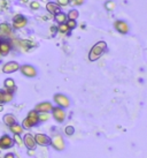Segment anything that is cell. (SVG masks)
<instances>
[{
	"mask_svg": "<svg viewBox=\"0 0 147 158\" xmlns=\"http://www.w3.org/2000/svg\"><path fill=\"white\" fill-rule=\"evenodd\" d=\"M0 57H1V53H0Z\"/></svg>",
	"mask_w": 147,
	"mask_h": 158,
	"instance_id": "obj_35",
	"label": "cell"
},
{
	"mask_svg": "<svg viewBox=\"0 0 147 158\" xmlns=\"http://www.w3.org/2000/svg\"><path fill=\"white\" fill-rule=\"evenodd\" d=\"M4 158H15V156H14L13 154H6Z\"/></svg>",
	"mask_w": 147,
	"mask_h": 158,
	"instance_id": "obj_32",
	"label": "cell"
},
{
	"mask_svg": "<svg viewBox=\"0 0 147 158\" xmlns=\"http://www.w3.org/2000/svg\"><path fill=\"white\" fill-rule=\"evenodd\" d=\"M20 69H21V73L26 78H35V76H37V69L31 65L20 66Z\"/></svg>",
	"mask_w": 147,
	"mask_h": 158,
	"instance_id": "obj_5",
	"label": "cell"
},
{
	"mask_svg": "<svg viewBox=\"0 0 147 158\" xmlns=\"http://www.w3.org/2000/svg\"><path fill=\"white\" fill-rule=\"evenodd\" d=\"M78 16H79V13H78L77 9H71L69 10V13H68V15H67V18L68 20H77Z\"/></svg>",
	"mask_w": 147,
	"mask_h": 158,
	"instance_id": "obj_22",
	"label": "cell"
},
{
	"mask_svg": "<svg viewBox=\"0 0 147 158\" xmlns=\"http://www.w3.org/2000/svg\"><path fill=\"white\" fill-rule=\"evenodd\" d=\"M23 129L24 128L21 125H18V123H14V125L10 126V131L14 133V135H21L22 132H23Z\"/></svg>",
	"mask_w": 147,
	"mask_h": 158,
	"instance_id": "obj_20",
	"label": "cell"
},
{
	"mask_svg": "<svg viewBox=\"0 0 147 158\" xmlns=\"http://www.w3.org/2000/svg\"><path fill=\"white\" fill-rule=\"evenodd\" d=\"M38 119L40 121H47L50 119V115H48V113H40L38 114Z\"/></svg>",
	"mask_w": 147,
	"mask_h": 158,
	"instance_id": "obj_29",
	"label": "cell"
},
{
	"mask_svg": "<svg viewBox=\"0 0 147 158\" xmlns=\"http://www.w3.org/2000/svg\"><path fill=\"white\" fill-rule=\"evenodd\" d=\"M18 69H20V65L16 61H9L7 63H5L2 67V72L5 74H10V73H14Z\"/></svg>",
	"mask_w": 147,
	"mask_h": 158,
	"instance_id": "obj_10",
	"label": "cell"
},
{
	"mask_svg": "<svg viewBox=\"0 0 147 158\" xmlns=\"http://www.w3.org/2000/svg\"><path fill=\"white\" fill-rule=\"evenodd\" d=\"M30 7L32 9H39L40 5H39V2H37V1H32V2L30 4Z\"/></svg>",
	"mask_w": 147,
	"mask_h": 158,
	"instance_id": "obj_31",
	"label": "cell"
},
{
	"mask_svg": "<svg viewBox=\"0 0 147 158\" xmlns=\"http://www.w3.org/2000/svg\"><path fill=\"white\" fill-rule=\"evenodd\" d=\"M12 100H13V94L0 89V105H2L5 103H9Z\"/></svg>",
	"mask_w": 147,
	"mask_h": 158,
	"instance_id": "obj_14",
	"label": "cell"
},
{
	"mask_svg": "<svg viewBox=\"0 0 147 158\" xmlns=\"http://www.w3.org/2000/svg\"><path fill=\"white\" fill-rule=\"evenodd\" d=\"M51 144H52L53 148L55 150H58V151H62V150H64V148H66L64 140H63V137L61 135H55L52 140H51Z\"/></svg>",
	"mask_w": 147,
	"mask_h": 158,
	"instance_id": "obj_4",
	"label": "cell"
},
{
	"mask_svg": "<svg viewBox=\"0 0 147 158\" xmlns=\"http://www.w3.org/2000/svg\"><path fill=\"white\" fill-rule=\"evenodd\" d=\"M4 86H5L6 90H7L8 92H12V94H13V91L16 89L15 82H14V80L13 79H6L5 80V82H4Z\"/></svg>",
	"mask_w": 147,
	"mask_h": 158,
	"instance_id": "obj_16",
	"label": "cell"
},
{
	"mask_svg": "<svg viewBox=\"0 0 147 158\" xmlns=\"http://www.w3.org/2000/svg\"><path fill=\"white\" fill-rule=\"evenodd\" d=\"M0 43H1V42H0Z\"/></svg>",
	"mask_w": 147,
	"mask_h": 158,
	"instance_id": "obj_36",
	"label": "cell"
},
{
	"mask_svg": "<svg viewBox=\"0 0 147 158\" xmlns=\"http://www.w3.org/2000/svg\"><path fill=\"white\" fill-rule=\"evenodd\" d=\"M38 121H39V119H38V112H36L35 110H32V111L29 112L28 117L23 120L22 127H23V128H26V129H28V128H31V127L36 126V125L38 123Z\"/></svg>",
	"mask_w": 147,
	"mask_h": 158,
	"instance_id": "obj_2",
	"label": "cell"
},
{
	"mask_svg": "<svg viewBox=\"0 0 147 158\" xmlns=\"http://www.w3.org/2000/svg\"><path fill=\"white\" fill-rule=\"evenodd\" d=\"M56 30H58V29H56V27H54V26L51 27V31H52L53 35H54V32H56Z\"/></svg>",
	"mask_w": 147,
	"mask_h": 158,
	"instance_id": "obj_33",
	"label": "cell"
},
{
	"mask_svg": "<svg viewBox=\"0 0 147 158\" xmlns=\"http://www.w3.org/2000/svg\"><path fill=\"white\" fill-rule=\"evenodd\" d=\"M14 144V141L12 137H9V135H4L0 137V148L1 149H9L12 148Z\"/></svg>",
	"mask_w": 147,
	"mask_h": 158,
	"instance_id": "obj_12",
	"label": "cell"
},
{
	"mask_svg": "<svg viewBox=\"0 0 147 158\" xmlns=\"http://www.w3.org/2000/svg\"><path fill=\"white\" fill-rule=\"evenodd\" d=\"M106 50H107V44H106V42L100 41V42L95 43V44L93 45V47L90 50V53H88V59H90V61H95V60H98V59L104 54V52Z\"/></svg>",
	"mask_w": 147,
	"mask_h": 158,
	"instance_id": "obj_1",
	"label": "cell"
},
{
	"mask_svg": "<svg viewBox=\"0 0 147 158\" xmlns=\"http://www.w3.org/2000/svg\"><path fill=\"white\" fill-rule=\"evenodd\" d=\"M56 29L59 30V32H61V34H67V32L69 31V28H68V26H67L66 23H61V24H59V27H58Z\"/></svg>",
	"mask_w": 147,
	"mask_h": 158,
	"instance_id": "obj_23",
	"label": "cell"
},
{
	"mask_svg": "<svg viewBox=\"0 0 147 158\" xmlns=\"http://www.w3.org/2000/svg\"><path fill=\"white\" fill-rule=\"evenodd\" d=\"M26 23H28V20L21 14H18L13 18V28L14 29H22L26 26Z\"/></svg>",
	"mask_w": 147,
	"mask_h": 158,
	"instance_id": "obj_6",
	"label": "cell"
},
{
	"mask_svg": "<svg viewBox=\"0 0 147 158\" xmlns=\"http://www.w3.org/2000/svg\"><path fill=\"white\" fill-rule=\"evenodd\" d=\"M13 141L18 144V147H22V145H23V139H22L20 135H15V136H14V140Z\"/></svg>",
	"mask_w": 147,
	"mask_h": 158,
	"instance_id": "obj_27",
	"label": "cell"
},
{
	"mask_svg": "<svg viewBox=\"0 0 147 158\" xmlns=\"http://www.w3.org/2000/svg\"><path fill=\"white\" fill-rule=\"evenodd\" d=\"M59 7L62 6V7H66V6H68L69 5V0H56V2H55Z\"/></svg>",
	"mask_w": 147,
	"mask_h": 158,
	"instance_id": "obj_28",
	"label": "cell"
},
{
	"mask_svg": "<svg viewBox=\"0 0 147 158\" xmlns=\"http://www.w3.org/2000/svg\"><path fill=\"white\" fill-rule=\"evenodd\" d=\"M23 144H26V147L29 150H35L37 144H36L34 135L30 134V133H26V135H24V137H23Z\"/></svg>",
	"mask_w": 147,
	"mask_h": 158,
	"instance_id": "obj_8",
	"label": "cell"
},
{
	"mask_svg": "<svg viewBox=\"0 0 147 158\" xmlns=\"http://www.w3.org/2000/svg\"><path fill=\"white\" fill-rule=\"evenodd\" d=\"M53 109V105L50 102H43V103H39L37 104L35 107L36 112H39V113H48L51 112Z\"/></svg>",
	"mask_w": 147,
	"mask_h": 158,
	"instance_id": "obj_9",
	"label": "cell"
},
{
	"mask_svg": "<svg viewBox=\"0 0 147 158\" xmlns=\"http://www.w3.org/2000/svg\"><path fill=\"white\" fill-rule=\"evenodd\" d=\"M46 9H47L48 13H51L53 15H55V14H58V13H60L61 12L60 7H59L55 2H47V4H46Z\"/></svg>",
	"mask_w": 147,
	"mask_h": 158,
	"instance_id": "obj_15",
	"label": "cell"
},
{
	"mask_svg": "<svg viewBox=\"0 0 147 158\" xmlns=\"http://www.w3.org/2000/svg\"><path fill=\"white\" fill-rule=\"evenodd\" d=\"M53 98H54V102L58 104V106H60L62 109L69 107L70 100L67 96H64V95H62V94H56V95H54Z\"/></svg>",
	"mask_w": 147,
	"mask_h": 158,
	"instance_id": "obj_3",
	"label": "cell"
},
{
	"mask_svg": "<svg viewBox=\"0 0 147 158\" xmlns=\"http://www.w3.org/2000/svg\"><path fill=\"white\" fill-rule=\"evenodd\" d=\"M22 1H23V2H26V1H28V0H22Z\"/></svg>",
	"mask_w": 147,
	"mask_h": 158,
	"instance_id": "obj_34",
	"label": "cell"
},
{
	"mask_svg": "<svg viewBox=\"0 0 147 158\" xmlns=\"http://www.w3.org/2000/svg\"><path fill=\"white\" fill-rule=\"evenodd\" d=\"M0 34L1 35H10L12 34V27L9 26L8 23H6V22H4V23H1L0 24Z\"/></svg>",
	"mask_w": 147,
	"mask_h": 158,
	"instance_id": "obj_17",
	"label": "cell"
},
{
	"mask_svg": "<svg viewBox=\"0 0 147 158\" xmlns=\"http://www.w3.org/2000/svg\"><path fill=\"white\" fill-rule=\"evenodd\" d=\"M114 27L115 29L120 32V34H128L129 32V24L125 22V21H122V20H118L114 23Z\"/></svg>",
	"mask_w": 147,
	"mask_h": 158,
	"instance_id": "obj_11",
	"label": "cell"
},
{
	"mask_svg": "<svg viewBox=\"0 0 147 158\" xmlns=\"http://www.w3.org/2000/svg\"><path fill=\"white\" fill-rule=\"evenodd\" d=\"M52 113H53V118H54L58 123L64 121V119H66V112H64V110H63L62 107H60V106L53 107Z\"/></svg>",
	"mask_w": 147,
	"mask_h": 158,
	"instance_id": "obj_7",
	"label": "cell"
},
{
	"mask_svg": "<svg viewBox=\"0 0 147 158\" xmlns=\"http://www.w3.org/2000/svg\"><path fill=\"white\" fill-rule=\"evenodd\" d=\"M115 2L114 1H107L106 4H105V7H106V9L107 10H114L115 9Z\"/></svg>",
	"mask_w": 147,
	"mask_h": 158,
	"instance_id": "obj_25",
	"label": "cell"
},
{
	"mask_svg": "<svg viewBox=\"0 0 147 158\" xmlns=\"http://www.w3.org/2000/svg\"><path fill=\"white\" fill-rule=\"evenodd\" d=\"M4 123L5 125H7V126H12V125H14V123H16V119H15V117L13 115V114H6V115H4Z\"/></svg>",
	"mask_w": 147,
	"mask_h": 158,
	"instance_id": "obj_18",
	"label": "cell"
},
{
	"mask_svg": "<svg viewBox=\"0 0 147 158\" xmlns=\"http://www.w3.org/2000/svg\"><path fill=\"white\" fill-rule=\"evenodd\" d=\"M64 133H66V135L71 136V135H74V133H75V128H74L72 126H67V127L64 128Z\"/></svg>",
	"mask_w": 147,
	"mask_h": 158,
	"instance_id": "obj_24",
	"label": "cell"
},
{
	"mask_svg": "<svg viewBox=\"0 0 147 158\" xmlns=\"http://www.w3.org/2000/svg\"><path fill=\"white\" fill-rule=\"evenodd\" d=\"M34 137H35L36 144H39L42 147H45V145H47V144L51 143L50 137L47 135H45V134H36Z\"/></svg>",
	"mask_w": 147,
	"mask_h": 158,
	"instance_id": "obj_13",
	"label": "cell"
},
{
	"mask_svg": "<svg viewBox=\"0 0 147 158\" xmlns=\"http://www.w3.org/2000/svg\"><path fill=\"white\" fill-rule=\"evenodd\" d=\"M54 18H55V21H56L59 24H61V23H66V22L68 21L67 14H64V13H62V12L55 14V15H54Z\"/></svg>",
	"mask_w": 147,
	"mask_h": 158,
	"instance_id": "obj_19",
	"label": "cell"
},
{
	"mask_svg": "<svg viewBox=\"0 0 147 158\" xmlns=\"http://www.w3.org/2000/svg\"><path fill=\"white\" fill-rule=\"evenodd\" d=\"M69 4H71L72 6H80L84 4V0H69Z\"/></svg>",
	"mask_w": 147,
	"mask_h": 158,
	"instance_id": "obj_30",
	"label": "cell"
},
{
	"mask_svg": "<svg viewBox=\"0 0 147 158\" xmlns=\"http://www.w3.org/2000/svg\"><path fill=\"white\" fill-rule=\"evenodd\" d=\"M10 51V45L9 43L7 42H2V43H0V53L1 54H7V53Z\"/></svg>",
	"mask_w": 147,
	"mask_h": 158,
	"instance_id": "obj_21",
	"label": "cell"
},
{
	"mask_svg": "<svg viewBox=\"0 0 147 158\" xmlns=\"http://www.w3.org/2000/svg\"><path fill=\"white\" fill-rule=\"evenodd\" d=\"M66 24L68 26V28H69V30H70V29H75V28L77 27V22H76L75 20H68V21L66 22Z\"/></svg>",
	"mask_w": 147,
	"mask_h": 158,
	"instance_id": "obj_26",
	"label": "cell"
}]
</instances>
